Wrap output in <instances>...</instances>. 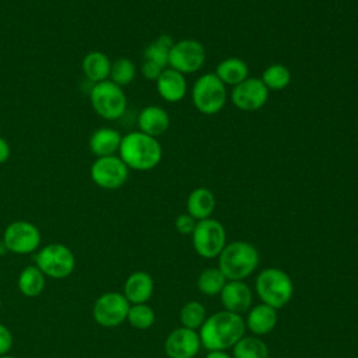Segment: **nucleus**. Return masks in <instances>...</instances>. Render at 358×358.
<instances>
[{
  "instance_id": "nucleus-29",
  "label": "nucleus",
  "mask_w": 358,
  "mask_h": 358,
  "mask_svg": "<svg viewBox=\"0 0 358 358\" xmlns=\"http://www.w3.org/2000/svg\"><path fill=\"white\" fill-rule=\"evenodd\" d=\"M207 319V312L203 303L196 301H189L185 303L179 312V320L182 327L190 329V330H199L204 320Z\"/></svg>"
},
{
  "instance_id": "nucleus-13",
  "label": "nucleus",
  "mask_w": 358,
  "mask_h": 358,
  "mask_svg": "<svg viewBox=\"0 0 358 358\" xmlns=\"http://www.w3.org/2000/svg\"><path fill=\"white\" fill-rule=\"evenodd\" d=\"M268 99V90L260 78L248 77L232 88V103L245 112H255L262 109Z\"/></svg>"
},
{
  "instance_id": "nucleus-4",
  "label": "nucleus",
  "mask_w": 358,
  "mask_h": 358,
  "mask_svg": "<svg viewBox=\"0 0 358 358\" xmlns=\"http://www.w3.org/2000/svg\"><path fill=\"white\" fill-rule=\"evenodd\" d=\"M255 288L260 301L274 309L284 308L294 295L291 277L277 267L262 270L256 277Z\"/></svg>"
},
{
  "instance_id": "nucleus-36",
  "label": "nucleus",
  "mask_w": 358,
  "mask_h": 358,
  "mask_svg": "<svg viewBox=\"0 0 358 358\" xmlns=\"http://www.w3.org/2000/svg\"><path fill=\"white\" fill-rule=\"evenodd\" d=\"M206 358H232V357L225 351H208Z\"/></svg>"
},
{
  "instance_id": "nucleus-24",
  "label": "nucleus",
  "mask_w": 358,
  "mask_h": 358,
  "mask_svg": "<svg viewBox=\"0 0 358 358\" xmlns=\"http://www.w3.org/2000/svg\"><path fill=\"white\" fill-rule=\"evenodd\" d=\"M45 287L46 277L35 264H29L20 271L17 278V288L24 296L35 298L43 292Z\"/></svg>"
},
{
  "instance_id": "nucleus-30",
  "label": "nucleus",
  "mask_w": 358,
  "mask_h": 358,
  "mask_svg": "<svg viewBox=\"0 0 358 358\" xmlns=\"http://www.w3.org/2000/svg\"><path fill=\"white\" fill-rule=\"evenodd\" d=\"M136 64L129 57H119L110 66L109 80L119 87L129 85L136 78Z\"/></svg>"
},
{
  "instance_id": "nucleus-34",
  "label": "nucleus",
  "mask_w": 358,
  "mask_h": 358,
  "mask_svg": "<svg viewBox=\"0 0 358 358\" xmlns=\"http://www.w3.org/2000/svg\"><path fill=\"white\" fill-rule=\"evenodd\" d=\"M164 70H165L164 67H161L159 64H157L154 62H150V60H144V63L141 64V74L147 80L157 81V78L161 76V73Z\"/></svg>"
},
{
  "instance_id": "nucleus-18",
  "label": "nucleus",
  "mask_w": 358,
  "mask_h": 358,
  "mask_svg": "<svg viewBox=\"0 0 358 358\" xmlns=\"http://www.w3.org/2000/svg\"><path fill=\"white\" fill-rule=\"evenodd\" d=\"M277 320V309L262 302L248 310L245 326L255 336H264L275 327Z\"/></svg>"
},
{
  "instance_id": "nucleus-12",
  "label": "nucleus",
  "mask_w": 358,
  "mask_h": 358,
  "mask_svg": "<svg viewBox=\"0 0 358 358\" xmlns=\"http://www.w3.org/2000/svg\"><path fill=\"white\" fill-rule=\"evenodd\" d=\"M90 175L98 187L116 190L126 183L129 178V168L119 155L99 157L92 162Z\"/></svg>"
},
{
  "instance_id": "nucleus-26",
  "label": "nucleus",
  "mask_w": 358,
  "mask_h": 358,
  "mask_svg": "<svg viewBox=\"0 0 358 358\" xmlns=\"http://www.w3.org/2000/svg\"><path fill=\"white\" fill-rule=\"evenodd\" d=\"M227 281V277L218 267H208L200 273L197 278V288L203 295L214 296L220 295Z\"/></svg>"
},
{
  "instance_id": "nucleus-8",
  "label": "nucleus",
  "mask_w": 358,
  "mask_h": 358,
  "mask_svg": "<svg viewBox=\"0 0 358 358\" xmlns=\"http://www.w3.org/2000/svg\"><path fill=\"white\" fill-rule=\"evenodd\" d=\"M192 243L199 256L204 259L217 257L227 245L224 225L214 218L197 221L192 232Z\"/></svg>"
},
{
  "instance_id": "nucleus-32",
  "label": "nucleus",
  "mask_w": 358,
  "mask_h": 358,
  "mask_svg": "<svg viewBox=\"0 0 358 358\" xmlns=\"http://www.w3.org/2000/svg\"><path fill=\"white\" fill-rule=\"evenodd\" d=\"M196 220L190 214H180L175 220V228L179 234L182 235H192L194 227H196Z\"/></svg>"
},
{
  "instance_id": "nucleus-20",
  "label": "nucleus",
  "mask_w": 358,
  "mask_h": 358,
  "mask_svg": "<svg viewBox=\"0 0 358 358\" xmlns=\"http://www.w3.org/2000/svg\"><path fill=\"white\" fill-rule=\"evenodd\" d=\"M122 137L123 136L112 127H99L91 134L88 145L96 158L116 155L122 143Z\"/></svg>"
},
{
  "instance_id": "nucleus-14",
  "label": "nucleus",
  "mask_w": 358,
  "mask_h": 358,
  "mask_svg": "<svg viewBox=\"0 0 358 358\" xmlns=\"http://www.w3.org/2000/svg\"><path fill=\"white\" fill-rule=\"evenodd\" d=\"M200 347L199 333L186 327H179L171 331L164 344L168 358H194Z\"/></svg>"
},
{
  "instance_id": "nucleus-1",
  "label": "nucleus",
  "mask_w": 358,
  "mask_h": 358,
  "mask_svg": "<svg viewBox=\"0 0 358 358\" xmlns=\"http://www.w3.org/2000/svg\"><path fill=\"white\" fill-rule=\"evenodd\" d=\"M199 330L200 343L207 351H227L245 336L246 326L241 315L224 309L208 316Z\"/></svg>"
},
{
  "instance_id": "nucleus-22",
  "label": "nucleus",
  "mask_w": 358,
  "mask_h": 358,
  "mask_svg": "<svg viewBox=\"0 0 358 358\" xmlns=\"http://www.w3.org/2000/svg\"><path fill=\"white\" fill-rule=\"evenodd\" d=\"M215 196L210 189L196 187L187 196V214H190L196 221L210 218L215 208Z\"/></svg>"
},
{
  "instance_id": "nucleus-7",
  "label": "nucleus",
  "mask_w": 358,
  "mask_h": 358,
  "mask_svg": "<svg viewBox=\"0 0 358 358\" xmlns=\"http://www.w3.org/2000/svg\"><path fill=\"white\" fill-rule=\"evenodd\" d=\"M90 102L95 113L105 120H116L123 116L127 106V98L122 87L110 80H105L92 85Z\"/></svg>"
},
{
  "instance_id": "nucleus-39",
  "label": "nucleus",
  "mask_w": 358,
  "mask_h": 358,
  "mask_svg": "<svg viewBox=\"0 0 358 358\" xmlns=\"http://www.w3.org/2000/svg\"><path fill=\"white\" fill-rule=\"evenodd\" d=\"M268 358H270V357H268Z\"/></svg>"
},
{
  "instance_id": "nucleus-25",
  "label": "nucleus",
  "mask_w": 358,
  "mask_h": 358,
  "mask_svg": "<svg viewBox=\"0 0 358 358\" xmlns=\"http://www.w3.org/2000/svg\"><path fill=\"white\" fill-rule=\"evenodd\" d=\"M232 358H268V348L255 336H243L232 347Z\"/></svg>"
},
{
  "instance_id": "nucleus-17",
  "label": "nucleus",
  "mask_w": 358,
  "mask_h": 358,
  "mask_svg": "<svg viewBox=\"0 0 358 358\" xmlns=\"http://www.w3.org/2000/svg\"><path fill=\"white\" fill-rule=\"evenodd\" d=\"M154 292V280L145 271L131 273L123 285V295L130 305L147 303Z\"/></svg>"
},
{
  "instance_id": "nucleus-15",
  "label": "nucleus",
  "mask_w": 358,
  "mask_h": 358,
  "mask_svg": "<svg viewBox=\"0 0 358 358\" xmlns=\"http://www.w3.org/2000/svg\"><path fill=\"white\" fill-rule=\"evenodd\" d=\"M220 298L225 310L241 315L252 306V291L243 281L228 280L220 292Z\"/></svg>"
},
{
  "instance_id": "nucleus-6",
  "label": "nucleus",
  "mask_w": 358,
  "mask_h": 358,
  "mask_svg": "<svg viewBox=\"0 0 358 358\" xmlns=\"http://www.w3.org/2000/svg\"><path fill=\"white\" fill-rule=\"evenodd\" d=\"M227 96V85L215 73L200 76L192 87V102L203 115L218 113L225 106Z\"/></svg>"
},
{
  "instance_id": "nucleus-33",
  "label": "nucleus",
  "mask_w": 358,
  "mask_h": 358,
  "mask_svg": "<svg viewBox=\"0 0 358 358\" xmlns=\"http://www.w3.org/2000/svg\"><path fill=\"white\" fill-rule=\"evenodd\" d=\"M13 343H14V337L11 330L6 324L0 323V357L7 355L10 352Z\"/></svg>"
},
{
  "instance_id": "nucleus-2",
  "label": "nucleus",
  "mask_w": 358,
  "mask_h": 358,
  "mask_svg": "<svg viewBox=\"0 0 358 358\" xmlns=\"http://www.w3.org/2000/svg\"><path fill=\"white\" fill-rule=\"evenodd\" d=\"M117 155L129 169L150 171L161 162L162 147L155 137L136 130L122 137Z\"/></svg>"
},
{
  "instance_id": "nucleus-23",
  "label": "nucleus",
  "mask_w": 358,
  "mask_h": 358,
  "mask_svg": "<svg viewBox=\"0 0 358 358\" xmlns=\"http://www.w3.org/2000/svg\"><path fill=\"white\" fill-rule=\"evenodd\" d=\"M214 73L225 85L235 87L249 77V67L239 57H227L217 64Z\"/></svg>"
},
{
  "instance_id": "nucleus-27",
  "label": "nucleus",
  "mask_w": 358,
  "mask_h": 358,
  "mask_svg": "<svg viewBox=\"0 0 358 358\" xmlns=\"http://www.w3.org/2000/svg\"><path fill=\"white\" fill-rule=\"evenodd\" d=\"M173 45V39L169 35H161L154 42H151L143 53L144 60L154 62L159 64L161 67H168V59H169V50Z\"/></svg>"
},
{
  "instance_id": "nucleus-3",
  "label": "nucleus",
  "mask_w": 358,
  "mask_h": 358,
  "mask_svg": "<svg viewBox=\"0 0 358 358\" xmlns=\"http://www.w3.org/2000/svg\"><path fill=\"white\" fill-rule=\"evenodd\" d=\"M259 266L257 249L245 241L227 243L218 255V268L227 280L242 281L249 277Z\"/></svg>"
},
{
  "instance_id": "nucleus-11",
  "label": "nucleus",
  "mask_w": 358,
  "mask_h": 358,
  "mask_svg": "<svg viewBox=\"0 0 358 358\" xmlns=\"http://www.w3.org/2000/svg\"><path fill=\"white\" fill-rule=\"evenodd\" d=\"M206 62V49L196 39H180L173 42L169 50L168 67L182 74H192L203 67Z\"/></svg>"
},
{
  "instance_id": "nucleus-16",
  "label": "nucleus",
  "mask_w": 358,
  "mask_h": 358,
  "mask_svg": "<svg viewBox=\"0 0 358 358\" xmlns=\"http://www.w3.org/2000/svg\"><path fill=\"white\" fill-rule=\"evenodd\" d=\"M155 83H157V91L159 96L164 101L171 103H175L183 99L187 90L185 74L169 67L161 73V76L157 78Z\"/></svg>"
},
{
  "instance_id": "nucleus-31",
  "label": "nucleus",
  "mask_w": 358,
  "mask_h": 358,
  "mask_svg": "<svg viewBox=\"0 0 358 358\" xmlns=\"http://www.w3.org/2000/svg\"><path fill=\"white\" fill-rule=\"evenodd\" d=\"M126 320L137 330H147L155 322V312L147 303H134L130 305Z\"/></svg>"
},
{
  "instance_id": "nucleus-19",
  "label": "nucleus",
  "mask_w": 358,
  "mask_h": 358,
  "mask_svg": "<svg viewBox=\"0 0 358 358\" xmlns=\"http://www.w3.org/2000/svg\"><path fill=\"white\" fill-rule=\"evenodd\" d=\"M137 124L140 131L157 138L158 136L164 134L168 130L171 124V119L165 109L157 105H150L140 112Z\"/></svg>"
},
{
  "instance_id": "nucleus-35",
  "label": "nucleus",
  "mask_w": 358,
  "mask_h": 358,
  "mask_svg": "<svg viewBox=\"0 0 358 358\" xmlns=\"http://www.w3.org/2000/svg\"><path fill=\"white\" fill-rule=\"evenodd\" d=\"M11 155V148H10V144L8 141L0 136V165L4 164Z\"/></svg>"
},
{
  "instance_id": "nucleus-38",
  "label": "nucleus",
  "mask_w": 358,
  "mask_h": 358,
  "mask_svg": "<svg viewBox=\"0 0 358 358\" xmlns=\"http://www.w3.org/2000/svg\"><path fill=\"white\" fill-rule=\"evenodd\" d=\"M0 310H1V298H0Z\"/></svg>"
},
{
  "instance_id": "nucleus-10",
  "label": "nucleus",
  "mask_w": 358,
  "mask_h": 358,
  "mask_svg": "<svg viewBox=\"0 0 358 358\" xmlns=\"http://www.w3.org/2000/svg\"><path fill=\"white\" fill-rule=\"evenodd\" d=\"M130 303L122 292H103L99 295L92 306V317L96 324L113 329L126 322Z\"/></svg>"
},
{
  "instance_id": "nucleus-37",
  "label": "nucleus",
  "mask_w": 358,
  "mask_h": 358,
  "mask_svg": "<svg viewBox=\"0 0 358 358\" xmlns=\"http://www.w3.org/2000/svg\"><path fill=\"white\" fill-rule=\"evenodd\" d=\"M0 358H15V357H13V355H10V354H7V355H1Z\"/></svg>"
},
{
  "instance_id": "nucleus-28",
  "label": "nucleus",
  "mask_w": 358,
  "mask_h": 358,
  "mask_svg": "<svg viewBox=\"0 0 358 358\" xmlns=\"http://www.w3.org/2000/svg\"><path fill=\"white\" fill-rule=\"evenodd\" d=\"M263 84L267 87V90H273V91H281L284 88L288 87V84L291 83V73L288 70V67H285L284 64L280 63H274L270 64L268 67H266V70L262 74Z\"/></svg>"
},
{
  "instance_id": "nucleus-9",
  "label": "nucleus",
  "mask_w": 358,
  "mask_h": 358,
  "mask_svg": "<svg viewBox=\"0 0 358 358\" xmlns=\"http://www.w3.org/2000/svg\"><path fill=\"white\" fill-rule=\"evenodd\" d=\"M41 231L39 228L24 220H17L10 222L4 232L1 242L4 243L7 252L15 255H31L36 252L41 246Z\"/></svg>"
},
{
  "instance_id": "nucleus-21",
  "label": "nucleus",
  "mask_w": 358,
  "mask_h": 358,
  "mask_svg": "<svg viewBox=\"0 0 358 358\" xmlns=\"http://www.w3.org/2000/svg\"><path fill=\"white\" fill-rule=\"evenodd\" d=\"M112 62L109 57L101 50H91L88 52L81 63L83 73L85 78L94 84L109 80Z\"/></svg>"
},
{
  "instance_id": "nucleus-5",
  "label": "nucleus",
  "mask_w": 358,
  "mask_h": 358,
  "mask_svg": "<svg viewBox=\"0 0 358 358\" xmlns=\"http://www.w3.org/2000/svg\"><path fill=\"white\" fill-rule=\"evenodd\" d=\"M34 264L45 274L46 278L63 280L69 277L76 267L73 250L64 243L53 242L39 248L34 257Z\"/></svg>"
}]
</instances>
